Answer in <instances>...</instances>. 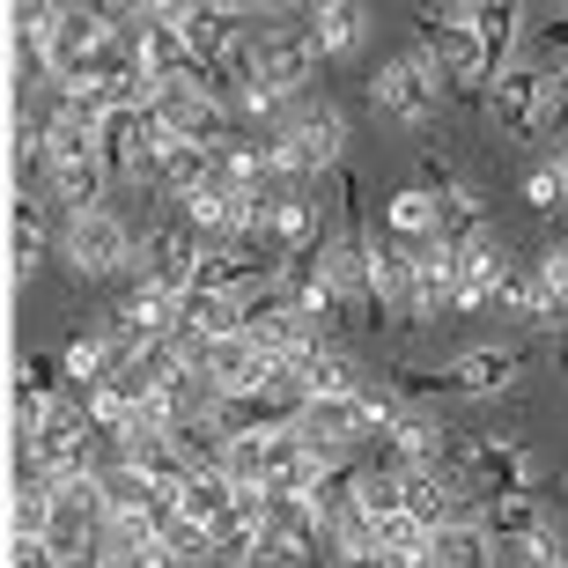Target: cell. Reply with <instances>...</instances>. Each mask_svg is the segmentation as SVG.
<instances>
[{"mask_svg": "<svg viewBox=\"0 0 568 568\" xmlns=\"http://www.w3.org/2000/svg\"><path fill=\"white\" fill-rule=\"evenodd\" d=\"M525 207H539V214H568V192H561V178H554V170H531V178H525Z\"/></svg>", "mask_w": 568, "mask_h": 568, "instance_id": "obj_26", "label": "cell"}, {"mask_svg": "<svg viewBox=\"0 0 568 568\" xmlns=\"http://www.w3.org/2000/svg\"><path fill=\"white\" fill-rule=\"evenodd\" d=\"M178 509H185V525H200V531H214L222 517L236 509V487L222 480V473H192V487L178 495Z\"/></svg>", "mask_w": 568, "mask_h": 568, "instance_id": "obj_24", "label": "cell"}, {"mask_svg": "<svg viewBox=\"0 0 568 568\" xmlns=\"http://www.w3.org/2000/svg\"><path fill=\"white\" fill-rule=\"evenodd\" d=\"M414 44H422L428 60L443 74V97H458V104L487 111V52H480V30H473V8H414Z\"/></svg>", "mask_w": 568, "mask_h": 568, "instance_id": "obj_1", "label": "cell"}, {"mask_svg": "<svg viewBox=\"0 0 568 568\" xmlns=\"http://www.w3.org/2000/svg\"><path fill=\"white\" fill-rule=\"evenodd\" d=\"M473 30H480L487 74H509L517 67V30H525V0H480L473 8Z\"/></svg>", "mask_w": 568, "mask_h": 568, "instance_id": "obj_17", "label": "cell"}, {"mask_svg": "<svg viewBox=\"0 0 568 568\" xmlns=\"http://www.w3.org/2000/svg\"><path fill=\"white\" fill-rule=\"evenodd\" d=\"M119 458H126L155 495H185V487H192V458L170 436H126V443H119Z\"/></svg>", "mask_w": 568, "mask_h": 568, "instance_id": "obj_13", "label": "cell"}, {"mask_svg": "<svg viewBox=\"0 0 568 568\" xmlns=\"http://www.w3.org/2000/svg\"><path fill=\"white\" fill-rule=\"evenodd\" d=\"M509 266H517V258H509L503 244H495V236H473L465 252H450V274H458V317L487 311V303H503Z\"/></svg>", "mask_w": 568, "mask_h": 568, "instance_id": "obj_11", "label": "cell"}, {"mask_svg": "<svg viewBox=\"0 0 568 568\" xmlns=\"http://www.w3.org/2000/svg\"><path fill=\"white\" fill-rule=\"evenodd\" d=\"M547 133L568 141V60H547Z\"/></svg>", "mask_w": 568, "mask_h": 568, "instance_id": "obj_25", "label": "cell"}, {"mask_svg": "<svg viewBox=\"0 0 568 568\" xmlns=\"http://www.w3.org/2000/svg\"><path fill=\"white\" fill-rule=\"evenodd\" d=\"M60 258L74 281H111V274H133V230L119 207H97V214H67V236H60Z\"/></svg>", "mask_w": 568, "mask_h": 568, "instance_id": "obj_4", "label": "cell"}, {"mask_svg": "<svg viewBox=\"0 0 568 568\" xmlns=\"http://www.w3.org/2000/svg\"><path fill=\"white\" fill-rule=\"evenodd\" d=\"M155 133L163 141H192V148H230V141H244V119L230 104H214L207 89H170L155 104Z\"/></svg>", "mask_w": 568, "mask_h": 568, "instance_id": "obj_7", "label": "cell"}, {"mask_svg": "<svg viewBox=\"0 0 568 568\" xmlns=\"http://www.w3.org/2000/svg\"><path fill=\"white\" fill-rule=\"evenodd\" d=\"M295 377H303V399H347V392H362V369L339 355L333 339L303 347V355H295Z\"/></svg>", "mask_w": 568, "mask_h": 568, "instance_id": "obj_16", "label": "cell"}, {"mask_svg": "<svg viewBox=\"0 0 568 568\" xmlns=\"http://www.w3.org/2000/svg\"><path fill=\"white\" fill-rule=\"evenodd\" d=\"M525 369H531L525 347H473V355L443 362V369H392V392L406 406H422V399H503V392H517Z\"/></svg>", "mask_w": 568, "mask_h": 568, "instance_id": "obj_2", "label": "cell"}, {"mask_svg": "<svg viewBox=\"0 0 568 568\" xmlns=\"http://www.w3.org/2000/svg\"><path fill=\"white\" fill-rule=\"evenodd\" d=\"M539 38L554 44V60H568V8H554V16L539 22Z\"/></svg>", "mask_w": 568, "mask_h": 568, "instance_id": "obj_29", "label": "cell"}, {"mask_svg": "<svg viewBox=\"0 0 568 568\" xmlns=\"http://www.w3.org/2000/svg\"><path fill=\"white\" fill-rule=\"evenodd\" d=\"M436 473H450L473 503H495V495H531L539 458L517 436H465V428H450V450H443Z\"/></svg>", "mask_w": 568, "mask_h": 568, "instance_id": "obj_3", "label": "cell"}, {"mask_svg": "<svg viewBox=\"0 0 568 568\" xmlns=\"http://www.w3.org/2000/svg\"><path fill=\"white\" fill-rule=\"evenodd\" d=\"M60 568H104V554H74V561H60Z\"/></svg>", "mask_w": 568, "mask_h": 568, "instance_id": "obj_30", "label": "cell"}, {"mask_svg": "<svg viewBox=\"0 0 568 568\" xmlns=\"http://www.w3.org/2000/svg\"><path fill=\"white\" fill-rule=\"evenodd\" d=\"M317 67H325V60H317L303 16H295V22H266V30H258V74H266V89H274L281 104H311Z\"/></svg>", "mask_w": 568, "mask_h": 568, "instance_id": "obj_6", "label": "cell"}, {"mask_svg": "<svg viewBox=\"0 0 568 568\" xmlns=\"http://www.w3.org/2000/svg\"><path fill=\"white\" fill-rule=\"evenodd\" d=\"M266 531H281L295 554H311V561H333V525L311 509V495H274L266 487Z\"/></svg>", "mask_w": 568, "mask_h": 568, "instance_id": "obj_12", "label": "cell"}, {"mask_svg": "<svg viewBox=\"0 0 568 568\" xmlns=\"http://www.w3.org/2000/svg\"><path fill=\"white\" fill-rule=\"evenodd\" d=\"M44 244H52V230H44V200L38 192H16V230H8V274H16V288L44 266Z\"/></svg>", "mask_w": 568, "mask_h": 568, "instance_id": "obj_19", "label": "cell"}, {"mask_svg": "<svg viewBox=\"0 0 568 568\" xmlns=\"http://www.w3.org/2000/svg\"><path fill=\"white\" fill-rule=\"evenodd\" d=\"M369 104H377L384 119H399V126H428V119H436V104H443L436 60H428L422 44H414V52H399V60H384L377 82H369Z\"/></svg>", "mask_w": 568, "mask_h": 568, "instance_id": "obj_5", "label": "cell"}, {"mask_svg": "<svg viewBox=\"0 0 568 568\" xmlns=\"http://www.w3.org/2000/svg\"><path fill=\"white\" fill-rule=\"evenodd\" d=\"M487 119H495L509 141H539V133H547V67H509V74H495Z\"/></svg>", "mask_w": 568, "mask_h": 568, "instance_id": "obj_10", "label": "cell"}, {"mask_svg": "<svg viewBox=\"0 0 568 568\" xmlns=\"http://www.w3.org/2000/svg\"><path fill=\"white\" fill-rule=\"evenodd\" d=\"M252 568H311V554H295L281 531H258V547H252Z\"/></svg>", "mask_w": 568, "mask_h": 568, "instance_id": "obj_27", "label": "cell"}, {"mask_svg": "<svg viewBox=\"0 0 568 568\" xmlns=\"http://www.w3.org/2000/svg\"><path fill=\"white\" fill-rule=\"evenodd\" d=\"M554 178H561V192H568V141H561V155H554Z\"/></svg>", "mask_w": 568, "mask_h": 568, "instance_id": "obj_31", "label": "cell"}, {"mask_svg": "<svg viewBox=\"0 0 568 568\" xmlns=\"http://www.w3.org/2000/svg\"><path fill=\"white\" fill-rule=\"evenodd\" d=\"M200 258H207L200 230L192 222H163V230H148L141 258H133V281H148V288H163V295H185L200 281Z\"/></svg>", "mask_w": 568, "mask_h": 568, "instance_id": "obj_8", "label": "cell"}, {"mask_svg": "<svg viewBox=\"0 0 568 568\" xmlns=\"http://www.w3.org/2000/svg\"><path fill=\"white\" fill-rule=\"evenodd\" d=\"M52 509H60L52 480H16V495H8V539H44Z\"/></svg>", "mask_w": 568, "mask_h": 568, "instance_id": "obj_23", "label": "cell"}, {"mask_svg": "<svg viewBox=\"0 0 568 568\" xmlns=\"http://www.w3.org/2000/svg\"><path fill=\"white\" fill-rule=\"evenodd\" d=\"M155 148H163V133H155V111L119 104L104 126H97V155H104L111 185H119V178H155Z\"/></svg>", "mask_w": 568, "mask_h": 568, "instance_id": "obj_9", "label": "cell"}, {"mask_svg": "<svg viewBox=\"0 0 568 568\" xmlns=\"http://www.w3.org/2000/svg\"><path fill=\"white\" fill-rule=\"evenodd\" d=\"M362 8L355 0H325V8H311V16H303V30H311V44H317V60H347V52H355L362 44Z\"/></svg>", "mask_w": 568, "mask_h": 568, "instance_id": "obj_20", "label": "cell"}, {"mask_svg": "<svg viewBox=\"0 0 568 568\" xmlns=\"http://www.w3.org/2000/svg\"><path fill=\"white\" fill-rule=\"evenodd\" d=\"M384 230H392V236H406V244H436V230H443L436 192H428V185L392 192V207H384Z\"/></svg>", "mask_w": 568, "mask_h": 568, "instance_id": "obj_22", "label": "cell"}, {"mask_svg": "<svg viewBox=\"0 0 568 568\" xmlns=\"http://www.w3.org/2000/svg\"><path fill=\"white\" fill-rule=\"evenodd\" d=\"M428 568H495V539H487V525L473 517V525H443L436 539H428Z\"/></svg>", "mask_w": 568, "mask_h": 568, "instance_id": "obj_21", "label": "cell"}, {"mask_svg": "<svg viewBox=\"0 0 568 568\" xmlns=\"http://www.w3.org/2000/svg\"><path fill=\"white\" fill-rule=\"evenodd\" d=\"M155 185L170 200H192V192L214 185V148H192V141H163L155 148Z\"/></svg>", "mask_w": 568, "mask_h": 568, "instance_id": "obj_18", "label": "cell"}, {"mask_svg": "<svg viewBox=\"0 0 568 568\" xmlns=\"http://www.w3.org/2000/svg\"><path fill=\"white\" fill-rule=\"evenodd\" d=\"M480 525L495 547H539V539H554L539 495H495V503H480Z\"/></svg>", "mask_w": 568, "mask_h": 568, "instance_id": "obj_14", "label": "cell"}, {"mask_svg": "<svg viewBox=\"0 0 568 568\" xmlns=\"http://www.w3.org/2000/svg\"><path fill=\"white\" fill-rule=\"evenodd\" d=\"M8 568H60L52 539H8Z\"/></svg>", "mask_w": 568, "mask_h": 568, "instance_id": "obj_28", "label": "cell"}, {"mask_svg": "<svg viewBox=\"0 0 568 568\" xmlns=\"http://www.w3.org/2000/svg\"><path fill=\"white\" fill-rule=\"evenodd\" d=\"M104 185H111L104 155H60V163L44 170V192H52L67 214H97L104 207Z\"/></svg>", "mask_w": 568, "mask_h": 568, "instance_id": "obj_15", "label": "cell"}]
</instances>
